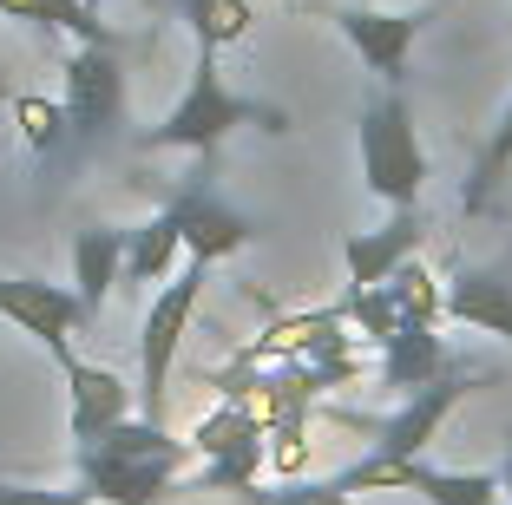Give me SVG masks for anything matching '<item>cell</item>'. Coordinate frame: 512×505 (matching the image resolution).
<instances>
[{"mask_svg": "<svg viewBox=\"0 0 512 505\" xmlns=\"http://www.w3.org/2000/svg\"><path fill=\"white\" fill-rule=\"evenodd\" d=\"M86 7H99V0H86Z\"/></svg>", "mask_w": 512, "mask_h": 505, "instance_id": "25", "label": "cell"}, {"mask_svg": "<svg viewBox=\"0 0 512 505\" xmlns=\"http://www.w3.org/2000/svg\"><path fill=\"white\" fill-rule=\"evenodd\" d=\"M178 269H184V237L165 210L125 230V283H171Z\"/></svg>", "mask_w": 512, "mask_h": 505, "instance_id": "16", "label": "cell"}, {"mask_svg": "<svg viewBox=\"0 0 512 505\" xmlns=\"http://www.w3.org/2000/svg\"><path fill=\"white\" fill-rule=\"evenodd\" d=\"M414 492H421L427 505H499L506 499V486H499V473H447V466H414Z\"/></svg>", "mask_w": 512, "mask_h": 505, "instance_id": "18", "label": "cell"}, {"mask_svg": "<svg viewBox=\"0 0 512 505\" xmlns=\"http://www.w3.org/2000/svg\"><path fill=\"white\" fill-rule=\"evenodd\" d=\"M0 505H92L86 486H14V479H0Z\"/></svg>", "mask_w": 512, "mask_h": 505, "instance_id": "23", "label": "cell"}, {"mask_svg": "<svg viewBox=\"0 0 512 505\" xmlns=\"http://www.w3.org/2000/svg\"><path fill=\"white\" fill-rule=\"evenodd\" d=\"M191 453H99L79 446V486L92 492V505H165L184 492L178 466Z\"/></svg>", "mask_w": 512, "mask_h": 505, "instance_id": "7", "label": "cell"}, {"mask_svg": "<svg viewBox=\"0 0 512 505\" xmlns=\"http://www.w3.org/2000/svg\"><path fill=\"white\" fill-rule=\"evenodd\" d=\"M506 178H512V105H506V119L493 125V138L480 145V158H473V178H467V197H460V204H467V210H486Z\"/></svg>", "mask_w": 512, "mask_h": 505, "instance_id": "20", "label": "cell"}, {"mask_svg": "<svg viewBox=\"0 0 512 505\" xmlns=\"http://www.w3.org/2000/svg\"><path fill=\"white\" fill-rule=\"evenodd\" d=\"M440 302H447L453 322L512 342V276H499V269H460V276H447V296Z\"/></svg>", "mask_w": 512, "mask_h": 505, "instance_id": "15", "label": "cell"}, {"mask_svg": "<svg viewBox=\"0 0 512 505\" xmlns=\"http://www.w3.org/2000/svg\"><path fill=\"white\" fill-rule=\"evenodd\" d=\"M165 217L178 223L184 256H204V263H224V256H237L243 243H250V217H243L237 204H224V197H217L211 164H204V171H191L184 184H171Z\"/></svg>", "mask_w": 512, "mask_h": 505, "instance_id": "8", "label": "cell"}, {"mask_svg": "<svg viewBox=\"0 0 512 505\" xmlns=\"http://www.w3.org/2000/svg\"><path fill=\"white\" fill-rule=\"evenodd\" d=\"M499 486H506V499H512V446H506V466H499Z\"/></svg>", "mask_w": 512, "mask_h": 505, "instance_id": "24", "label": "cell"}, {"mask_svg": "<svg viewBox=\"0 0 512 505\" xmlns=\"http://www.w3.org/2000/svg\"><path fill=\"white\" fill-rule=\"evenodd\" d=\"M66 119L79 145H112L125 132V66L119 46H73L66 60Z\"/></svg>", "mask_w": 512, "mask_h": 505, "instance_id": "5", "label": "cell"}, {"mask_svg": "<svg viewBox=\"0 0 512 505\" xmlns=\"http://www.w3.org/2000/svg\"><path fill=\"white\" fill-rule=\"evenodd\" d=\"M243 505H362V499L342 492V486H329V479H289L283 492L250 486V492H243Z\"/></svg>", "mask_w": 512, "mask_h": 505, "instance_id": "22", "label": "cell"}, {"mask_svg": "<svg viewBox=\"0 0 512 505\" xmlns=\"http://www.w3.org/2000/svg\"><path fill=\"white\" fill-rule=\"evenodd\" d=\"M14 125H20V138H27L40 158L66 151V138H73V119H66V105L40 99V92H14Z\"/></svg>", "mask_w": 512, "mask_h": 505, "instance_id": "19", "label": "cell"}, {"mask_svg": "<svg viewBox=\"0 0 512 505\" xmlns=\"http://www.w3.org/2000/svg\"><path fill=\"white\" fill-rule=\"evenodd\" d=\"M388 296H394V309H401L407 322H440V315H447V302H440V296H447V283H440L434 269H421L414 256L388 276Z\"/></svg>", "mask_w": 512, "mask_h": 505, "instance_id": "21", "label": "cell"}, {"mask_svg": "<svg viewBox=\"0 0 512 505\" xmlns=\"http://www.w3.org/2000/svg\"><path fill=\"white\" fill-rule=\"evenodd\" d=\"M486 381H493V374H480V368H447L440 381H427V387H414V394H401V407H394V414H381V420L342 414V420H348V427H368V433H375V453H394V460H421L427 446H434L440 420H447L453 407L467 401V394H480Z\"/></svg>", "mask_w": 512, "mask_h": 505, "instance_id": "4", "label": "cell"}, {"mask_svg": "<svg viewBox=\"0 0 512 505\" xmlns=\"http://www.w3.org/2000/svg\"><path fill=\"white\" fill-rule=\"evenodd\" d=\"M362 184L394 210L421 204L427 191V151H421V132H414L401 86H381L362 105Z\"/></svg>", "mask_w": 512, "mask_h": 505, "instance_id": "2", "label": "cell"}, {"mask_svg": "<svg viewBox=\"0 0 512 505\" xmlns=\"http://www.w3.org/2000/svg\"><path fill=\"white\" fill-rule=\"evenodd\" d=\"M421 237H427V223H421V204H407V210H394L381 230H355V237L342 243V263H348V283L355 289H375V283H388L394 269L407 263V256L421 250Z\"/></svg>", "mask_w": 512, "mask_h": 505, "instance_id": "12", "label": "cell"}, {"mask_svg": "<svg viewBox=\"0 0 512 505\" xmlns=\"http://www.w3.org/2000/svg\"><path fill=\"white\" fill-rule=\"evenodd\" d=\"M243 125H263V132L283 138L289 112H283V105H263V99L230 92L224 73H217V53H211V46H197L191 86L178 92V105H171L138 145H145V151H197V158H217V145H224L230 132H243Z\"/></svg>", "mask_w": 512, "mask_h": 505, "instance_id": "1", "label": "cell"}, {"mask_svg": "<svg viewBox=\"0 0 512 505\" xmlns=\"http://www.w3.org/2000/svg\"><path fill=\"white\" fill-rule=\"evenodd\" d=\"M66 368V427H73V440H99L106 427H119V420H132V394L138 387L125 381V374L99 368V361H79V355H60Z\"/></svg>", "mask_w": 512, "mask_h": 505, "instance_id": "10", "label": "cell"}, {"mask_svg": "<svg viewBox=\"0 0 512 505\" xmlns=\"http://www.w3.org/2000/svg\"><path fill=\"white\" fill-rule=\"evenodd\" d=\"M119 283H125V230L119 223H86L73 237V296L86 302V315H99Z\"/></svg>", "mask_w": 512, "mask_h": 505, "instance_id": "13", "label": "cell"}, {"mask_svg": "<svg viewBox=\"0 0 512 505\" xmlns=\"http://www.w3.org/2000/svg\"><path fill=\"white\" fill-rule=\"evenodd\" d=\"M204 283H211V263L204 256H184V269L145 302V328H138V401H145V420H165L171 361H178L184 328H191L197 302H204Z\"/></svg>", "mask_w": 512, "mask_h": 505, "instance_id": "3", "label": "cell"}, {"mask_svg": "<svg viewBox=\"0 0 512 505\" xmlns=\"http://www.w3.org/2000/svg\"><path fill=\"white\" fill-rule=\"evenodd\" d=\"M151 7L178 14L184 27H191V40L211 46V53L250 40V27H256V7H250V0H151Z\"/></svg>", "mask_w": 512, "mask_h": 505, "instance_id": "17", "label": "cell"}, {"mask_svg": "<svg viewBox=\"0 0 512 505\" xmlns=\"http://www.w3.org/2000/svg\"><path fill=\"white\" fill-rule=\"evenodd\" d=\"M342 40L362 53L381 73V86H401L407 60H414V40H421V14H381V7H342L335 14Z\"/></svg>", "mask_w": 512, "mask_h": 505, "instance_id": "11", "label": "cell"}, {"mask_svg": "<svg viewBox=\"0 0 512 505\" xmlns=\"http://www.w3.org/2000/svg\"><path fill=\"white\" fill-rule=\"evenodd\" d=\"M191 453L204 460V486L217 492H250L256 473H263V420L243 401H217L211 414L191 427Z\"/></svg>", "mask_w": 512, "mask_h": 505, "instance_id": "6", "label": "cell"}, {"mask_svg": "<svg viewBox=\"0 0 512 505\" xmlns=\"http://www.w3.org/2000/svg\"><path fill=\"white\" fill-rule=\"evenodd\" d=\"M453 361H447V342L434 335V322H401L381 342V387H394V394H414V387H427V381H440Z\"/></svg>", "mask_w": 512, "mask_h": 505, "instance_id": "14", "label": "cell"}, {"mask_svg": "<svg viewBox=\"0 0 512 505\" xmlns=\"http://www.w3.org/2000/svg\"><path fill=\"white\" fill-rule=\"evenodd\" d=\"M0 315H7L20 335H33L53 361L73 355L79 322H92L86 302H79L66 283H46V276H0Z\"/></svg>", "mask_w": 512, "mask_h": 505, "instance_id": "9", "label": "cell"}]
</instances>
